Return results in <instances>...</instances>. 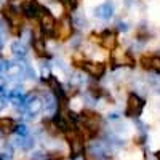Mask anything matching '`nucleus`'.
I'll return each mask as SVG.
<instances>
[{"label":"nucleus","instance_id":"9d476101","mask_svg":"<svg viewBox=\"0 0 160 160\" xmlns=\"http://www.w3.org/2000/svg\"><path fill=\"white\" fill-rule=\"evenodd\" d=\"M18 127H16V122L13 118L10 117H0V131H3V133H11V131H15Z\"/></svg>","mask_w":160,"mask_h":160},{"label":"nucleus","instance_id":"423d86ee","mask_svg":"<svg viewBox=\"0 0 160 160\" xmlns=\"http://www.w3.org/2000/svg\"><path fill=\"white\" fill-rule=\"evenodd\" d=\"M80 68H82L87 74H90L91 77H95V78H101V77L106 74V64H104V62L83 61L82 64H80Z\"/></svg>","mask_w":160,"mask_h":160},{"label":"nucleus","instance_id":"6e6552de","mask_svg":"<svg viewBox=\"0 0 160 160\" xmlns=\"http://www.w3.org/2000/svg\"><path fill=\"white\" fill-rule=\"evenodd\" d=\"M114 61L120 66H130V68H133L135 62H136L130 51H117V53H114Z\"/></svg>","mask_w":160,"mask_h":160},{"label":"nucleus","instance_id":"39448f33","mask_svg":"<svg viewBox=\"0 0 160 160\" xmlns=\"http://www.w3.org/2000/svg\"><path fill=\"white\" fill-rule=\"evenodd\" d=\"M144 109V99L139 98L136 93H130L127 98V108H125V115L127 117H139Z\"/></svg>","mask_w":160,"mask_h":160},{"label":"nucleus","instance_id":"ddd939ff","mask_svg":"<svg viewBox=\"0 0 160 160\" xmlns=\"http://www.w3.org/2000/svg\"><path fill=\"white\" fill-rule=\"evenodd\" d=\"M90 93L95 98H101V96H106V91L102 90V88H99V87H96V85H90Z\"/></svg>","mask_w":160,"mask_h":160},{"label":"nucleus","instance_id":"20e7f679","mask_svg":"<svg viewBox=\"0 0 160 160\" xmlns=\"http://www.w3.org/2000/svg\"><path fill=\"white\" fill-rule=\"evenodd\" d=\"M38 22H40V28H42V32L53 37L55 35V29H56V19L47 8H40L38 13Z\"/></svg>","mask_w":160,"mask_h":160},{"label":"nucleus","instance_id":"f03ea898","mask_svg":"<svg viewBox=\"0 0 160 160\" xmlns=\"http://www.w3.org/2000/svg\"><path fill=\"white\" fill-rule=\"evenodd\" d=\"M91 42H98L104 50H115L117 43H118V38H117V32L115 31H104L101 34H91L90 35Z\"/></svg>","mask_w":160,"mask_h":160},{"label":"nucleus","instance_id":"dca6fc26","mask_svg":"<svg viewBox=\"0 0 160 160\" xmlns=\"http://www.w3.org/2000/svg\"><path fill=\"white\" fill-rule=\"evenodd\" d=\"M155 158H157V160H160V151H157V152H155Z\"/></svg>","mask_w":160,"mask_h":160},{"label":"nucleus","instance_id":"9b49d317","mask_svg":"<svg viewBox=\"0 0 160 160\" xmlns=\"http://www.w3.org/2000/svg\"><path fill=\"white\" fill-rule=\"evenodd\" d=\"M45 83H47V87L55 93V95H58V96H61L62 95V88H61V83L58 82V78L55 77V75H48L47 78H45Z\"/></svg>","mask_w":160,"mask_h":160},{"label":"nucleus","instance_id":"4468645a","mask_svg":"<svg viewBox=\"0 0 160 160\" xmlns=\"http://www.w3.org/2000/svg\"><path fill=\"white\" fill-rule=\"evenodd\" d=\"M82 157H83V160H98V157H96L95 154H91L90 151H85V152L82 154Z\"/></svg>","mask_w":160,"mask_h":160},{"label":"nucleus","instance_id":"0eeeda50","mask_svg":"<svg viewBox=\"0 0 160 160\" xmlns=\"http://www.w3.org/2000/svg\"><path fill=\"white\" fill-rule=\"evenodd\" d=\"M142 69L152 71V72H160V56L158 55H142L139 59Z\"/></svg>","mask_w":160,"mask_h":160},{"label":"nucleus","instance_id":"7ed1b4c3","mask_svg":"<svg viewBox=\"0 0 160 160\" xmlns=\"http://www.w3.org/2000/svg\"><path fill=\"white\" fill-rule=\"evenodd\" d=\"M74 34V26H72V21L68 15H64L59 21H56V29H55V37L59 42H66L69 40Z\"/></svg>","mask_w":160,"mask_h":160},{"label":"nucleus","instance_id":"f257e3e1","mask_svg":"<svg viewBox=\"0 0 160 160\" xmlns=\"http://www.w3.org/2000/svg\"><path fill=\"white\" fill-rule=\"evenodd\" d=\"M66 139H68V144H69V149H71V157L75 158L78 155H82L85 152V139L82 138V135L78 133L77 127L66 131Z\"/></svg>","mask_w":160,"mask_h":160},{"label":"nucleus","instance_id":"2eb2a0df","mask_svg":"<svg viewBox=\"0 0 160 160\" xmlns=\"http://www.w3.org/2000/svg\"><path fill=\"white\" fill-rule=\"evenodd\" d=\"M80 2H82V0H69L68 8H71V10H75V8L80 5Z\"/></svg>","mask_w":160,"mask_h":160},{"label":"nucleus","instance_id":"f8f14e48","mask_svg":"<svg viewBox=\"0 0 160 160\" xmlns=\"http://www.w3.org/2000/svg\"><path fill=\"white\" fill-rule=\"evenodd\" d=\"M32 50L37 53V56H48L45 42H43L42 38H34L32 40Z\"/></svg>","mask_w":160,"mask_h":160},{"label":"nucleus","instance_id":"1a4fd4ad","mask_svg":"<svg viewBox=\"0 0 160 160\" xmlns=\"http://www.w3.org/2000/svg\"><path fill=\"white\" fill-rule=\"evenodd\" d=\"M112 13H114V8H112V3H109V2L101 3V5L96 7V10H95V15H96L98 18H101V19H109V18L112 16Z\"/></svg>","mask_w":160,"mask_h":160}]
</instances>
